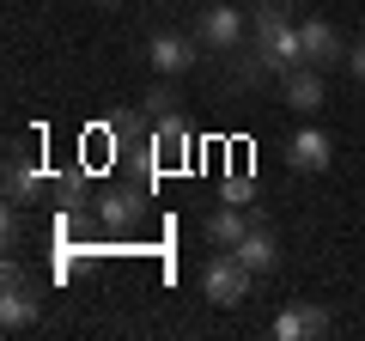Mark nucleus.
I'll use <instances>...</instances> for the list:
<instances>
[{
    "label": "nucleus",
    "mask_w": 365,
    "mask_h": 341,
    "mask_svg": "<svg viewBox=\"0 0 365 341\" xmlns=\"http://www.w3.org/2000/svg\"><path fill=\"white\" fill-rule=\"evenodd\" d=\"M98 6H122V0H98Z\"/></svg>",
    "instance_id": "6ab92c4d"
},
{
    "label": "nucleus",
    "mask_w": 365,
    "mask_h": 341,
    "mask_svg": "<svg viewBox=\"0 0 365 341\" xmlns=\"http://www.w3.org/2000/svg\"><path fill=\"white\" fill-rule=\"evenodd\" d=\"M250 225H256V213H244V208L225 201V208L207 213V244H213V250H237V244L250 238Z\"/></svg>",
    "instance_id": "ddd939ff"
},
{
    "label": "nucleus",
    "mask_w": 365,
    "mask_h": 341,
    "mask_svg": "<svg viewBox=\"0 0 365 341\" xmlns=\"http://www.w3.org/2000/svg\"><path fill=\"white\" fill-rule=\"evenodd\" d=\"M347 73H359V79H365V37L347 49Z\"/></svg>",
    "instance_id": "a211bd4d"
},
{
    "label": "nucleus",
    "mask_w": 365,
    "mask_h": 341,
    "mask_svg": "<svg viewBox=\"0 0 365 341\" xmlns=\"http://www.w3.org/2000/svg\"><path fill=\"white\" fill-rule=\"evenodd\" d=\"M299 37H304V67H347V49L353 43H341V31L329 25V19H304L299 25Z\"/></svg>",
    "instance_id": "0eeeda50"
},
{
    "label": "nucleus",
    "mask_w": 365,
    "mask_h": 341,
    "mask_svg": "<svg viewBox=\"0 0 365 341\" xmlns=\"http://www.w3.org/2000/svg\"><path fill=\"white\" fill-rule=\"evenodd\" d=\"M49 195L61 201V208H79V195H86V177H79V170H67V177H55V183H49Z\"/></svg>",
    "instance_id": "dca6fc26"
},
{
    "label": "nucleus",
    "mask_w": 365,
    "mask_h": 341,
    "mask_svg": "<svg viewBox=\"0 0 365 341\" xmlns=\"http://www.w3.org/2000/svg\"><path fill=\"white\" fill-rule=\"evenodd\" d=\"M140 201H146V189H104L98 195V220H104V232H128L134 220H140Z\"/></svg>",
    "instance_id": "f8f14e48"
},
{
    "label": "nucleus",
    "mask_w": 365,
    "mask_h": 341,
    "mask_svg": "<svg viewBox=\"0 0 365 341\" xmlns=\"http://www.w3.org/2000/svg\"><path fill=\"white\" fill-rule=\"evenodd\" d=\"M146 61H153L165 79H177V73H189V67H195V43L177 37V31H158V37L146 43Z\"/></svg>",
    "instance_id": "1a4fd4ad"
},
{
    "label": "nucleus",
    "mask_w": 365,
    "mask_h": 341,
    "mask_svg": "<svg viewBox=\"0 0 365 341\" xmlns=\"http://www.w3.org/2000/svg\"><path fill=\"white\" fill-rule=\"evenodd\" d=\"M43 189H49V177H43V165L37 158L25 153V146H6V201H13V208H25V201H37Z\"/></svg>",
    "instance_id": "39448f33"
},
{
    "label": "nucleus",
    "mask_w": 365,
    "mask_h": 341,
    "mask_svg": "<svg viewBox=\"0 0 365 341\" xmlns=\"http://www.w3.org/2000/svg\"><path fill=\"white\" fill-rule=\"evenodd\" d=\"M237 256L256 268V280H262V275H280V238L268 232V220H262V213H256V225H250V238L237 244Z\"/></svg>",
    "instance_id": "9b49d317"
},
{
    "label": "nucleus",
    "mask_w": 365,
    "mask_h": 341,
    "mask_svg": "<svg viewBox=\"0 0 365 341\" xmlns=\"http://www.w3.org/2000/svg\"><path fill=\"white\" fill-rule=\"evenodd\" d=\"M225 201L244 208V201H250V177H225Z\"/></svg>",
    "instance_id": "f3484780"
},
{
    "label": "nucleus",
    "mask_w": 365,
    "mask_h": 341,
    "mask_svg": "<svg viewBox=\"0 0 365 341\" xmlns=\"http://www.w3.org/2000/svg\"><path fill=\"white\" fill-rule=\"evenodd\" d=\"M292 25V0H256L250 6V37H274V31H287Z\"/></svg>",
    "instance_id": "4468645a"
},
{
    "label": "nucleus",
    "mask_w": 365,
    "mask_h": 341,
    "mask_svg": "<svg viewBox=\"0 0 365 341\" xmlns=\"http://www.w3.org/2000/svg\"><path fill=\"white\" fill-rule=\"evenodd\" d=\"M37 317H43L37 287L19 275V263H6V275H0V323H6V329H31Z\"/></svg>",
    "instance_id": "7ed1b4c3"
},
{
    "label": "nucleus",
    "mask_w": 365,
    "mask_h": 341,
    "mask_svg": "<svg viewBox=\"0 0 365 341\" xmlns=\"http://www.w3.org/2000/svg\"><path fill=\"white\" fill-rule=\"evenodd\" d=\"M244 13H237L232 0H213V6H201V25H195V43L213 55H237V43H244Z\"/></svg>",
    "instance_id": "f03ea898"
},
{
    "label": "nucleus",
    "mask_w": 365,
    "mask_h": 341,
    "mask_svg": "<svg viewBox=\"0 0 365 341\" xmlns=\"http://www.w3.org/2000/svg\"><path fill=\"white\" fill-rule=\"evenodd\" d=\"M329 329H335L329 305H280L274 317V341H323Z\"/></svg>",
    "instance_id": "20e7f679"
},
{
    "label": "nucleus",
    "mask_w": 365,
    "mask_h": 341,
    "mask_svg": "<svg viewBox=\"0 0 365 341\" xmlns=\"http://www.w3.org/2000/svg\"><path fill=\"white\" fill-rule=\"evenodd\" d=\"M329 158H335V146H329V134H323V128H299V134L287 141V165H292V170H304V177L329 170Z\"/></svg>",
    "instance_id": "6e6552de"
},
{
    "label": "nucleus",
    "mask_w": 365,
    "mask_h": 341,
    "mask_svg": "<svg viewBox=\"0 0 365 341\" xmlns=\"http://www.w3.org/2000/svg\"><path fill=\"white\" fill-rule=\"evenodd\" d=\"M280 98H287V110H299V116H317V110L329 104L323 67H292V73H280Z\"/></svg>",
    "instance_id": "423d86ee"
},
{
    "label": "nucleus",
    "mask_w": 365,
    "mask_h": 341,
    "mask_svg": "<svg viewBox=\"0 0 365 341\" xmlns=\"http://www.w3.org/2000/svg\"><path fill=\"white\" fill-rule=\"evenodd\" d=\"M153 153L165 158V165H189V153H195V134H189V122H182V110H177V116H158V122H153Z\"/></svg>",
    "instance_id": "9d476101"
},
{
    "label": "nucleus",
    "mask_w": 365,
    "mask_h": 341,
    "mask_svg": "<svg viewBox=\"0 0 365 341\" xmlns=\"http://www.w3.org/2000/svg\"><path fill=\"white\" fill-rule=\"evenodd\" d=\"M140 110H146V116L158 122V116H177V110H182V98H177V86H170V79L158 73V86L146 92V104H140Z\"/></svg>",
    "instance_id": "2eb2a0df"
},
{
    "label": "nucleus",
    "mask_w": 365,
    "mask_h": 341,
    "mask_svg": "<svg viewBox=\"0 0 365 341\" xmlns=\"http://www.w3.org/2000/svg\"><path fill=\"white\" fill-rule=\"evenodd\" d=\"M250 287H256V268H250L237 250H213V256H207V268H201V292H207V305L232 311V305L250 299Z\"/></svg>",
    "instance_id": "f257e3e1"
}]
</instances>
